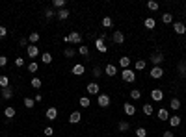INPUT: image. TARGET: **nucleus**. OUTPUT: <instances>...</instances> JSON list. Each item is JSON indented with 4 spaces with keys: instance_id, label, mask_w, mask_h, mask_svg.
I'll return each instance as SVG.
<instances>
[{
    "instance_id": "nucleus-28",
    "label": "nucleus",
    "mask_w": 186,
    "mask_h": 137,
    "mask_svg": "<svg viewBox=\"0 0 186 137\" xmlns=\"http://www.w3.org/2000/svg\"><path fill=\"white\" fill-rule=\"evenodd\" d=\"M0 87H2V89L9 87V78H8L6 74H0Z\"/></svg>"
},
{
    "instance_id": "nucleus-37",
    "label": "nucleus",
    "mask_w": 186,
    "mask_h": 137,
    "mask_svg": "<svg viewBox=\"0 0 186 137\" xmlns=\"http://www.w3.org/2000/svg\"><path fill=\"white\" fill-rule=\"evenodd\" d=\"M22 104H24V108H28V109H32V108L36 106V104H34V100H32V98H28V97L22 100Z\"/></svg>"
},
{
    "instance_id": "nucleus-13",
    "label": "nucleus",
    "mask_w": 186,
    "mask_h": 137,
    "mask_svg": "<svg viewBox=\"0 0 186 137\" xmlns=\"http://www.w3.org/2000/svg\"><path fill=\"white\" fill-rule=\"evenodd\" d=\"M82 120V115H80V111H73L71 115H69V122L71 124H78Z\"/></svg>"
},
{
    "instance_id": "nucleus-49",
    "label": "nucleus",
    "mask_w": 186,
    "mask_h": 137,
    "mask_svg": "<svg viewBox=\"0 0 186 137\" xmlns=\"http://www.w3.org/2000/svg\"><path fill=\"white\" fill-rule=\"evenodd\" d=\"M45 15H47V19H52V17H54L56 13H54L52 9H47V11H45Z\"/></svg>"
},
{
    "instance_id": "nucleus-46",
    "label": "nucleus",
    "mask_w": 186,
    "mask_h": 137,
    "mask_svg": "<svg viewBox=\"0 0 186 137\" xmlns=\"http://www.w3.org/2000/svg\"><path fill=\"white\" fill-rule=\"evenodd\" d=\"M6 35H8V28H6V26H0V41L4 39Z\"/></svg>"
},
{
    "instance_id": "nucleus-41",
    "label": "nucleus",
    "mask_w": 186,
    "mask_h": 137,
    "mask_svg": "<svg viewBox=\"0 0 186 137\" xmlns=\"http://www.w3.org/2000/svg\"><path fill=\"white\" fill-rule=\"evenodd\" d=\"M144 113L145 115H153V104H144Z\"/></svg>"
},
{
    "instance_id": "nucleus-11",
    "label": "nucleus",
    "mask_w": 186,
    "mask_h": 137,
    "mask_svg": "<svg viewBox=\"0 0 186 137\" xmlns=\"http://www.w3.org/2000/svg\"><path fill=\"white\" fill-rule=\"evenodd\" d=\"M80 41H82V35H80L78 32H71V34H69V43H73V45H80Z\"/></svg>"
},
{
    "instance_id": "nucleus-31",
    "label": "nucleus",
    "mask_w": 186,
    "mask_h": 137,
    "mask_svg": "<svg viewBox=\"0 0 186 137\" xmlns=\"http://www.w3.org/2000/svg\"><path fill=\"white\" fill-rule=\"evenodd\" d=\"M147 8H149L151 11H158L160 4H158V2H155V0H149V2H147Z\"/></svg>"
},
{
    "instance_id": "nucleus-7",
    "label": "nucleus",
    "mask_w": 186,
    "mask_h": 137,
    "mask_svg": "<svg viewBox=\"0 0 186 137\" xmlns=\"http://www.w3.org/2000/svg\"><path fill=\"white\" fill-rule=\"evenodd\" d=\"M97 104H99L101 108H108V106H110V97H108V95H103V93H101V95L97 97Z\"/></svg>"
},
{
    "instance_id": "nucleus-3",
    "label": "nucleus",
    "mask_w": 186,
    "mask_h": 137,
    "mask_svg": "<svg viewBox=\"0 0 186 137\" xmlns=\"http://www.w3.org/2000/svg\"><path fill=\"white\" fill-rule=\"evenodd\" d=\"M149 76H151L153 80H160L162 76H164V69H162V67H153L151 72H149Z\"/></svg>"
},
{
    "instance_id": "nucleus-23",
    "label": "nucleus",
    "mask_w": 186,
    "mask_h": 137,
    "mask_svg": "<svg viewBox=\"0 0 186 137\" xmlns=\"http://www.w3.org/2000/svg\"><path fill=\"white\" fill-rule=\"evenodd\" d=\"M167 120H169V126H173V128H177V126L181 124V117H179V115H171Z\"/></svg>"
},
{
    "instance_id": "nucleus-24",
    "label": "nucleus",
    "mask_w": 186,
    "mask_h": 137,
    "mask_svg": "<svg viewBox=\"0 0 186 137\" xmlns=\"http://www.w3.org/2000/svg\"><path fill=\"white\" fill-rule=\"evenodd\" d=\"M69 15H71V13H69V9H67V8H65V9H60V11L56 13V17H58L60 20H65V19H69Z\"/></svg>"
},
{
    "instance_id": "nucleus-47",
    "label": "nucleus",
    "mask_w": 186,
    "mask_h": 137,
    "mask_svg": "<svg viewBox=\"0 0 186 137\" xmlns=\"http://www.w3.org/2000/svg\"><path fill=\"white\" fill-rule=\"evenodd\" d=\"M43 134H45V135H47V137H50V135H54V130H52L50 126H47V128L43 130Z\"/></svg>"
},
{
    "instance_id": "nucleus-16",
    "label": "nucleus",
    "mask_w": 186,
    "mask_h": 137,
    "mask_svg": "<svg viewBox=\"0 0 186 137\" xmlns=\"http://www.w3.org/2000/svg\"><path fill=\"white\" fill-rule=\"evenodd\" d=\"M45 115H47L48 120H56V117H58V109H56V108H48Z\"/></svg>"
},
{
    "instance_id": "nucleus-4",
    "label": "nucleus",
    "mask_w": 186,
    "mask_h": 137,
    "mask_svg": "<svg viewBox=\"0 0 186 137\" xmlns=\"http://www.w3.org/2000/svg\"><path fill=\"white\" fill-rule=\"evenodd\" d=\"M112 41L116 43V45H123L125 43V34L121 30H116L114 34H112Z\"/></svg>"
},
{
    "instance_id": "nucleus-9",
    "label": "nucleus",
    "mask_w": 186,
    "mask_h": 137,
    "mask_svg": "<svg viewBox=\"0 0 186 137\" xmlns=\"http://www.w3.org/2000/svg\"><path fill=\"white\" fill-rule=\"evenodd\" d=\"M173 32L179 34V35H184L186 34V26L183 22H173Z\"/></svg>"
},
{
    "instance_id": "nucleus-10",
    "label": "nucleus",
    "mask_w": 186,
    "mask_h": 137,
    "mask_svg": "<svg viewBox=\"0 0 186 137\" xmlns=\"http://www.w3.org/2000/svg\"><path fill=\"white\" fill-rule=\"evenodd\" d=\"M123 111H125V115H128V117H132L134 113H136V106L134 104H123Z\"/></svg>"
},
{
    "instance_id": "nucleus-50",
    "label": "nucleus",
    "mask_w": 186,
    "mask_h": 137,
    "mask_svg": "<svg viewBox=\"0 0 186 137\" xmlns=\"http://www.w3.org/2000/svg\"><path fill=\"white\" fill-rule=\"evenodd\" d=\"M19 46H24V48H28V37H22L21 39V45Z\"/></svg>"
},
{
    "instance_id": "nucleus-48",
    "label": "nucleus",
    "mask_w": 186,
    "mask_h": 137,
    "mask_svg": "<svg viewBox=\"0 0 186 137\" xmlns=\"http://www.w3.org/2000/svg\"><path fill=\"white\" fill-rule=\"evenodd\" d=\"M8 65V58L6 56H0V67H6Z\"/></svg>"
},
{
    "instance_id": "nucleus-14",
    "label": "nucleus",
    "mask_w": 186,
    "mask_h": 137,
    "mask_svg": "<svg viewBox=\"0 0 186 137\" xmlns=\"http://www.w3.org/2000/svg\"><path fill=\"white\" fill-rule=\"evenodd\" d=\"M104 72H106L108 76H116V74H117V67L112 65V63H108V65L104 67Z\"/></svg>"
},
{
    "instance_id": "nucleus-29",
    "label": "nucleus",
    "mask_w": 186,
    "mask_h": 137,
    "mask_svg": "<svg viewBox=\"0 0 186 137\" xmlns=\"http://www.w3.org/2000/svg\"><path fill=\"white\" fill-rule=\"evenodd\" d=\"M119 65H121V69H128V65H130V58L121 56V58H119Z\"/></svg>"
},
{
    "instance_id": "nucleus-17",
    "label": "nucleus",
    "mask_w": 186,
    "mask_h": 137,
    "mask_svg": "<svg viewBox=\"0 0 186 137\" xmlns=\"http://www.w3.org/2000/svg\"><path fill=\"white\" fill-rule=\"evenodd\" d=\"M144 26L147 28V30H155V26H156V20L153 19V17H147V19L144 20Z\"/></svg>"
},
{
    "instance_id": "nucleus-20",
    "label": "nucleus",
    "mask_w": 186,
    "mask_h": 137,
    "mask_svg": "<svg viewBox=\"0 0 186 137\" xmlns=\"http://www.w3.org/2000/svg\"><path fill=\"white\" fill-rule=\"evenodd\" d=\"M4 117L6 119H13L15 117V108H13V106H8V108L4 109Z\"/></svg>"
},
{
    "instance_id": "nucleus-45",
    "label": "nucleus",
    "mask_w": 186,
    "mask_h": 137,
    "mask_svg": "<svg viewBox=\"0 0 186 137\" xmlns=\"http://www.w3.org/2000/svg\"><path fill=\"white\" fill-rule=\"evenodd\" d=\"M136 135L138 137H147V130H145V128H138V130H136Z\"/></svg>"
},
{
    "instance_id": "nucleus-1",
    "label": "nucleus",
    "mask_w": 186,
    "mask_h": 137,
    "mask_svg": "<svg viewBox=\"0 0 186 137\" xmlns=\"http://www.w3.org/2000/svg\"><path fill=\"white\" fill-rule=\"evenodd\" d=\"M86 91H87V95L99 97V95H101V85H99L97 82H91V83H87V85H86Z\"/></svg>"
},
{
    "instance_id": "nucleus-25",
    "label": "nucleus",
    "mask_w": 186,
    "mask_h": 137,
    "mask_svg": "<svg viewBox=\"0 0 186 137\" xmlns=\"http://www.w3.org/2000/svg\"><path fill=\"white\" fill-rule=\"evenodd\" d=\"M169 108H171L173 111L181 109V100H179V98H171V102H169Z\"/></svg>"
},
{
    "instance_id": "nucleus-27",
    "label": "nucleus",
    "mask_w": 186,
    "mask_h": 137,
    "mask_svg": "<svg viewBox=\"0 0 186 137\" xmlns=\"http://www.w3.org/2000/svg\"><path fill=\"white\" fill-rule=\"evenodd\" d=\"M30 85H32L34 89H41L43 82H41V78H36V76H34V78L30 80Z\"/></svg>"
},
{
    "instance_id": "nucleus-34",
    "label": "nucleus",
    "mask_w": 186,
    "mask_h": 137,
    "mask_svg": "<svg viewBox=\"0 0 186 137\" xmlns=\"http://www.w3.org/2000/svg\"><path fill=\"white\" fill-rule=\"evenodd\" d=\"M78 54L84 56V58H86V56H89V48H87L86 45H80V46H78Z\"/></svg>"
},
{
    "instance_id": "nucleus-33",
    "label": "nucleus",
    "mask_w": 186,
    "mask_h": 137,
    "mask_svg": "<svg viewBox=\"0 0 186 137\" xmlns=\"http://www.w3.org/2000/svg\"><path fill=\"white\" fill-rule=\"evenodd\" d=\"M63 54H65V58H75L76 50H75V48H71V46H67V48L63 50Z\"/></svg>"
},
{
    "instance_id": "nucleus-35",
    "label": "nucleus",
    "mask_w": 186,
    "mask_h": 137,
    "mask_svg": "<svg viewBox=\"0 0 186 137\" xmlns=\"http://www.w3.org/2000/svg\"><path fill=\"white\" fill-rule=\"evenodd\" d=\"M130 98H132V100H140V98H142V91H140V89H132V91H130Z\"/></svg>"
},
{
    "instance_id": "nucleus-39",
    "label": "nucleus",
    "mask_w": 186,
    "mask_h": 137,
    "mask_svg": "<svg viewBox=\"0 0 186 137\" xmlns=\"http://www.w3.org/2000/svg\"><path fill=\"white\" fill-rule=\"evenodd\" d=\"M78 104H80V108H89V104H91V102H89V98H87V97H82L80 100H78Z\"/></svg>"
},
{
    "instance_id": "nucleus-22",
    "label": "nucleus",
    "mask_w": 186,
    "mask_h": 137,
    "mask_svg": "<svg viewBox=\"0 0 186 137\" xmlns=\"http://www.w3.org/2000/svg\"><path fill=\"white\" fill-rule=\"evenodd\" d=\"M26 69H28V72H32V74H34V72H37V71H39V63H37V61H30Z\"/></svg>"
},
{
    "instance_id": "nucleus-12",
    "label": "nucleus",
    "mask_w": 186,
    "mask_h": 137,
    "mask_svg": "<svg viewBox=\"0 0 186 137\" xmlns=\"http://www.w3.org/2000/svg\"><path fill=\"white\" fill-rule=\"evenodd\" d=\"M71 72H73V74H76V76H82L84 72H86V67H84L82 63H76V65L71 69Z\"/></svg>"
},
{
    "instance_id": "nucleus-32",
    "label": "nucleus",
    "mask_w": 186,
    "mask_h": 137,
    "mask_svg": "<svg viewBox=\"0 0 186 137\" xmlns=\"http://www.w3.org/2000/svg\"><path fill=\"white\" fill-rule=\"evenodd\" d=\"M128 128H130V124H128L127 120H121V122L117 124V130H119V132H128Z\"/></svg>"
},
{
    "instance_id": "nucleus-5",
    "label": "nucleus",
    "mask_w": 186,
    "mask_h": 137,
    "mask_svg": "<svg viewBox=\"0 0 186 137\" xmlns=\"http://www.w3.org/2000/svg\"><path fill=\"white\" fill-rule=\"evenodd\" d=\"M26 54H28V58L36 59L39 56V48H37V45H28V48H26Z\"/></svg>"
},
{
    "instance_id": "nucleus-18",
    "label": "nucleus",
    "mask_w": 186,
    "mask_h": 137,
    "mask_svg": "<svg viewBox=\"0 0 186 137\" xmlns=\"http://www.w3.org/2000/svg\"><path fill=\"white\" fill-rule=\"evenodd\" d=\"M95 46H97V50H99V52H108V46H106V45H104V41L103 39H99V37H97V41H95Z\"/></svg>"
},
{
    "instance_id": "nucleus-53",
    "label": "nucleus",
    "mask_w": 186,
    "mask_h": 137,
    "mask_svg": "<svg viewBox=\"0 0 186 137\" xmlns=\"http://www.w3.org/2000/svg\"><path fill=\"white\" fill-rule=\"evenodd\" d=\"M184 65H186V59H184Z\"/></svg>"
},
{
    "instance_id": "nucleus-21",
    "label": "nucleus",
    "mask_w": 186,
    "mask_h": 137,
    "mask_svg": "<svg viewBox=\"0 0 186 137\" xmlns=\"http://www.w3.org/2000/svg\"><path fill=\"white\" fill-rule=\"evenodd\" d=\"M145 67H147V61H145V59H136V63H134L136 72H138V71H144Z\"/></svg>"
},
{
    "instance_id": "nucleus-44",
    "label": "nucleus",
    "mask_w": 186,
    "mask_h": 137,
    "mask_svg": "<svg viewBox=\"0 0 186 137\" xmlns=\"http://www.w3.org/2000/svg\"><path fill=\"white\" fill-rule=\"evenodd\" d=\"M13 63H15V67H22V65H24V58H21V56H17Z\"/></svg>"
},
{
    "instance_id": "nucleus-51",
    "label": "nucleus",
    "mask_w": 186,
    "mask_h": 137,
    "mask_svg": "<svg viewBox=\"0 0 186 137\" xmlns=\"http://www.w3.org/2000/svg\"><path fill=\"white\" fill-rule=\"evenodd\" d=\"M162 137H175V134H173L171 130H166L164 134H162Z\"/></svg>"
},
{
    "instance_id": "nucleus-19",
    "label": "nucleus",
    "mask_w": 186,
    "mask_h": 137,
    "mask_svg": "<svg viewBox=\"0 0 186 137\" xmlns=\"http://www.w3.org/2000/svg\"><path fill=\"white\" fill-rule=\"evenodd\" d=\"M39 39H41V35H39L37 32H32V34L28 35V43H30V45H36V43H39Z\"/></svg>"
},
{
    "instance_id": "nucleus-52",
    "label": "nucleus",
    "mask_w": 186,
    "mask_h": 137,
    "mask_svg": "<svg viewBox=\"0 0 186 137\" xmlns=\"http://www.w3.org/2000/svg\"><path fill=\"white\" fill-rule=\"evenodd\" d=\"M184 87H186V80H184Z\"/></svg>"
},
{
    "instance_id": "nucleus-43",
    "label": "nucleus",
    "mask_w": 186,
    "mask_h": 137,
    "mask_svg": "<svg viewBox=\"0 0 186 137\" xmlns=\"http://www.w3.org/2000/svg\"><path fill=\"white\" fill-rule=\"evenodd\" d=\"M177 69H179V72H181L183 76H186V65H184V61H183V63H179V65H177Z\"/></svg>"
},
{
    "instance_id": "nucleus-38",
    "label": "nucleus",
    "mask_w": 186,
    "mask_h": 137,
    "mask_svg": "<svg viewBox=\"0 0 186 137\" xmlns=\"http://www.w3.org/2000/svg\"><path fill=\"white\" fill-rule=\"evenodd\" d=\"M103 26H104V28H112V26H114L112 17H104V19H103Z\"/></svg>"
},
{
    "instance_id": "nucleus-8",
    "label": "nucleus",
    "mask_w": 186,
    "mask_h": 137,
    "mask_svg": "<svg viewBox=\"0 0 186 137\" xmlns=\"http://www.w3.org/2000/svg\"><path fill=\"white\" fill-rule=\"evenodd\" d=\"M151 98H153L155 102H160V100L164 98V91H162V89H151Z\"/></svg>"
},
{
    "instance_id": "nucleus-40",
    "label": "nucleus",
    "mask_w": 186,
    "mask_h": 137,
    "mask_svg": "<svg viewBox=\"0 0 186 137\" xmlns=\"http://www.w3.org/2000/svg\"><path fill=\"white\" fill-rule=\"evenodd\" d=\"M162 22H164V24L173 22V15H171V13H164V15H162Z\"/></svg>"
},
{
    "instance_id": "nucleus-26",
    "label": "nucleus",
    "mask_w": 186,
    "mask_h": 137,
    "mask_svg": "<svg viewBox=\"0 0 186 137\" xmlns=\"http://www.w3.org/2000/svg\"><path fill=\"white\" fill-rule=\"evenodd\" d=\"M156 117L160 119V120H167V119H169L167 109H166V108H160V109H158V113H156Z\"/></svg>"
},
{
    "instance_id": "nucleus-6",
    "label": "nucleus",
    "mask_w": 186,
    "mask_h": 137,
    "mask_svg": "<svg viewBox=\"0 0 186 137\" xmlns=\"http://www.w3.org/2000/svg\"><path fill=\"white\" fill-rule=\"evenodd\" d=\"M164 61V54L162 52H156V54H153L151 56V63H153V67H160V63Z\"/></svg>"
},
{
    "instance_id": "nucleus-42",
    "label": "nucleus",
    "mask_w": 186,
    "mask_h": 137,
    "mask_svg": "<svg viewBox=\"0 0 186 137\" xmlns=\"http://www.w3.org/2000/svg\"><path fill=\"white\" fill-rule=\"evenodd\" d=\"M93 76H95V78H101V76H103V69H101L99 65L93 67Z\"/></svg>"
},
{
    "instance_id": "nucleus-36",
    "label": "nucleus",
    "mask_w": 186,
    "mask_h": 137,
    "mask_svg": "<svg viewBox=\"0 0 186 137\" xmlns=\"http://www.w3.org/2000/svg\"><path fill=\"white\" fill-rule=\"evenodd\" d=\"M41 61L43 63H52V54H48V52H45V54H41Z\"/></svg>"
},
{
    "instance_id": "nucleus-15",
    "label": "nucleus",
    "mask_w": 186,
    "mask_h": 137,
    "mask_svg": "<svg viewBox=\"0 0 186 137\" xmlns=\"http://www.w3.org/2000/svg\"><path fill=\"white\" fill-rule=\"evenodd\" d=\"M2 98H4V100H11V98H13V87H11V85L6 87V89H2Z\"/></svg>"
},
{
    "instance_id": "nucleus-30",
    "label": "nucleus",
    "mask_w": 186,
    "mask_h": 137,
    "mask_svg": "<svg viewBox=\"0 0 186 137\" xmlns=\"http://www.w3.org/2000/svg\"><path fill=\"white\" fill-rule=\"evenodd\" d=\"M52 6H54V8H58V9H65L67 0H54V2H52Z\"/></svg>"
},
{
    "instance_id": "nucleus-2",
    "label": "nucleus",
    "mask_w": 186,
    "mask_h": 137,
    "mask_svg": "<svg viewBox=\"0 0 186 137\" xmlns=\"http://www.w3.org/2000/svg\"><path fill=\"white\" fill-rule=\"evenodd\" d=\"M121 78H123V82H127V83H132V82L136 80V72H134L132 69H123Z\"/></svg>"
}]
</instances>
